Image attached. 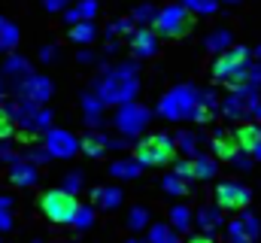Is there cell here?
Returning <instances> with one entry per match:
<instances>
[{"label": "cell", "instance_id": "6da1fadb", "mask_svg": "<svg viewBox=\"0 0 261 243\" xmlns=\"http://www.w3.org/2000/svg\"><path fill=\"white\" fill-rule=\"evenodd\" d=\"M137 91H140V79H137V64H116L113 70H107L103 73V79L94 85V94L100 98V104L103 107H110V104H128L137 98Z\"/></svg>", "mask_w": 261, "mask_h": 243}, {"label": "cell", "instance_id": "7a4b0ae2", "mask_svg": "<svg viewBox=\"0 0 261 243\" xmlns=\"http://www.w3.org/2000/svg\"><path fill=\"white\" fill-rule=\"evenodd\" d=\"M252 61V52L246 46H228L225 52H219V58L213 64V79L222 85H246V67Z\"/></svg>", "mask_w": 261, "mask_h": 243}, {"label": "cell", "instance_id": "3957f363", "mask_svg": "<svg viewBox=\"0 0 261 243\" xmlns=\"http://www.w3.org/2000/svg\"><path fill=\"white\" fill-rule=\"evenodd\" d=\"M173 155H176V146L170 134H149L134 149V161L140 167H164L173 161Z\"/></svg>", "mask_w": 261, "mask_h": 243}, {"label": "cell", "instance_id": "277c9868", "mask_svg": "<svg viewBox=\"0 0 261 243\" xmlns=\"http://www.w3.org/2000/svg\"><path fill=\"white\" fill-rule=\"evenodd\" d=\"M197 104H200V91H197L195 85H176V88H170V91L161 98L158 113H161L164 119H170V121L195 119Z\"/></svg>", "mask_w": 261, "mask_h": 243}, {"label": "cell", "instance_id": "5b68a950", "mask_svg": "<svg viewBox=\"0 0 261 243\" xmlns=\"http://www.w3.org/2000/svg\"><path fill=\"white\" fill-rule=\"evenodd\" d=\"M155 37H167V40H176V37H186L192 31V15L182 3H167L155 12Z\"/></svg>", "mask_w": 261, "mask_h": 243}, {"label": "cell", "instance_id": "8992f818", "mask_svg": "<svg viewBox=\"0 0 261 243\" xmlns=\"http://www.w3.org/2000/svg\"><path fill=\"white\" fill-rule=\"evenodd\" d=\"M76 207H79L76 195H70L64 188H52V191H46L43 201H40L43 216H46L49 222H58V225H70V222H73Z\"/></svg>", "mask_w": 261, "mask_h": 243}, {"label": "cell", "instance_id": "52a82bcc", "mask_svg": "<svg viewBox=\"0 0 261 243\" xmlns=\"http://www.w3.org/2000/svg\"><path fill=\"white\" fill-rule=\"evenodd\" d=\"M255 104H258V88H255V85H234V91H231L219 107H222V113L231 116V119H246V116H252Z\"/></svg>", "mask_w": 261, "mask_h": 243}, {"label": "cell", "instance_id": "ba28073f", "mask_svg": "<svg viewBox=\"0 0 261 243\" xmlns=\"http://www.w3.org/2000/svg\"><path fill=\"white\" fill-rule=\"evenodd\" d=\"M149 116H152V113H149L143 104L128 101V104H122V110H119V116H116V128H119L122 137H137V134L149 125Z\"/></svg>", "mask_w": 261, "mask_h": 243}, {"label": "cell", "instance_id": "9c48e42d", "mask_svg": "<svg viewBox=\"0 0 261 243\" xmlns=\"http://www.w3.org/2000/svg\"><path fill=\"white\" fill-rule=\"evenodd\" d=\"M252 201V191L243 182H219L216 188V207L222 210H246Z\"/></svg>", "mask_w": 261, "mask_h": 243}, {"label": "cell", "instance_id": "30bf717a", "mask_svg": "<svg viewBox=\"0 0 261 243\" xmlns=\"http://www.w3.org/2000/svg\"><path fill=\"white\" fill-rule=\"evenodd\" d=\"M15 88V94L21 98V101H31V104H37V107H43L46 101H49V94H52V82L46 79V76H37V73H31V76H24L18 85H12Z\"/></svg>", "mask_w": 261, "mask_h": 243}, {"label": "cell", "instance_id": "8fae6325", "mask_svg": "<svg viewBox=\"0 0 261 243\" xmlns=\"http://www.w3.org/2000/svg\"><path fill=\"white\" fill-rule=\"evenodd\" d=\"M43 149L49 152V158H70V155L79 152V140L70 131H64V128H49Z\"/></svg>", "mask_w": 261, "mask_h": 243}, {"label": "cell", "instance_id": "7c38bea8", "mask_svg": "<svg viewBox=\"0 0 261 243\" xmlns=\"http://www.w3.org/2000/svg\"><path fill=\"white\" fill-rule=\"evenodd\" d=\"M258 234H261V222L252 213H243L234 222H228V240L231 243H255Z\"/></svg>", "mask_w": 261, "mask_h": 243}, {"label": "cell", "instance_id": "4fadbf2b", "mask_svg": "<svg viewBox=\"0 0 261 243\" xmlns=\"http://www.w3.org/2000/svg\"><path fill=\"white\" fill-rule=\"evenodd\" d=\"M128 37H130V52L137 58H152L158 52V37H155L152 28H137V31H130Z\"/></svg>", "mask_w": 261, "mask_h": 243}, {"label": "cell", "instance_id": "5bb4252c", "mask_svg": "<svg viewBox=\"0 0 261 243\" xmlns=\"http://www.w3.org/2000/svg\"><path fill=\"white\" fill-rule=\"evenodd\" d=\"M37 180H40V174H37V164L34 161H12V167H9V182L12 185L28 188V185H34Z\"/></svg>", "mask_w": 261, "mask_h": 243}, {"label": "cell", "instance_id": "9a60e30c", "mask_svg": "<svg viewBox=\"0 0 261 243\" xmlns=\"http://www.w3.org/2000/svg\"><path fill=\"white\" fill-rule=\"evenodd\" d=\"M231 137H234V143L240 146V152H246V155H249V152L255 149L258 137H261V125H240Z\"/></svg>", "mask_w": 261, "mask_h": 243}, {"label": "cell", "instance_id": "2e32d148", "mask_svg": "<svg viewBox=\"0 0 261 243\" xmlns=\"http://www.w3.org/2000/svg\"><path fill=\"white\" fill-rule=\"evenodd\" d=\"M91 198H94V207H100V210H116L122 204V191L116 185H97L91 191Z\"/></svg>", "mask_w": 261, "mask_h": 243}, {"label": "cell", "instance_id": "e0dca14e", "mask_svg": "<svg viewBox=\"0 0 261 243\" xmlns=\"http://www.w3.org/2000/svg\"><path fill=\"white\" fill-rule=\"evenodd\" d=\"M197 225L203 234H213L222 225V207H200L197 210Z\"/></svg>", "mask_w": 261, "mask_h": 243}, {"label": "cell", "instance_id": "ac0fdd59", "mask_svg": "<svg viewBox=\"0 0 261 243\" xmlns=\"http://www.w3.org/2000/svg\"><path fill=\"white\" fill-rule=\"evenodd\" d=\"M3 73L12 79V85H18V82H21L24 76H31L34 70H31V64H28L24 58H18V55H9V58H6V64H3Z\"/></svg>", "mask_w": 261, "mask_h": 243}, {"label": "cell", "instance_id": "d6986e66", "mask_svg": "<svg viewBox=\"0 0 261 243\" xmlns=\"http://www.w3.org/2000/svg\"><path fill=\"white\" fill-rule=\"evenodd\" d=\"M97 15V0H79L76 6H70L67 9V21L73 25V21H91Z\"/></svg>", "mask_w": 261, "mask_h": 243}, {"label": "cell", "instance_id": "ffe728a7", "mask_svg": "<svg viewBox=\"0 0 261 243\" xmlns=\"http://www.w3.org/2000/svg\"><path fill=\"white\" fill-rule=\"evenodd\" d=\"M110 174H113L116 180H137V177H140V164H137L134 158H119V161L110 164Z\"/></svg>", "mask_w": 261, "mask_h": 243}, {"label": "cell", "instance_id": "44dd1931", "mask_svg": "<svg viewBox=\"0 0 261 243\" xmlns=\"http://www.w3.org/2000/svg\"><path fill=\"white\" fill-rule=\"evenodd\" d=\"M79 149L85 152V155H91V158H97V155H103L107 152V137L103 134H85L82 137V143H79Z\"/></svg>", "mask_w": 261, "mask_h": 243}, {"label": "cell", "instance_id": "7402d4cb", "mask_svg": "<svg viewBox=\"0 0 261 243\" xmlns=\"http://www.w3.org/2000/svg\"><path fill=\"white\" fill-rule=\"evenodd\" d=\"M49 125H52V113L46 110V107H37L28 119H24V131H49Z\"/></svg>", "mask_w": 261, "mask_h": 243}, {"label": "cell", "instance_id": "603a6c76", "mask_svg": "<svg viewBox=\"0 0 261 243\" xmlns=\"http://www.w3.org/2000/svg\"><path fill=\"white\" fill-rule=\"evenodd\" d=\"M213 149H216V155H219V158H228V161L240 155V146L234 143V137H225V134H216Z\"/></svg>", "mask_w": 261, "mask_h": 243}, {"label": "cell", "instance_id": "cb8c5ba5", "mask_svg": "<svg viewBox=\"0 0 261 243\" xmlns=\"http://www.w3.org/2000/svg\"><path fill=\"white\" fill-rule=\"evenodd\" d=\"M94 37H97V28L91 21H73V28H70V40L73 43H91Z\"/></svg>", "mask_w": 261, "mask_h": 243}, {"label": "cell", "instance_id": "d4e9b609", "mask_svg": "<svg viewBox=\"0 0 261 243\" xmlns=\"http://www.w3.org/2000/svg\"><path fill=\"white\" fill-rule=\"evenodd\" d=\"M192 225V210L186 207V204H176L173 210H170V228L173 231H186Z\"/></svg>", "mask_w": 261, "mask_h": 243}, {"label": "cell", "instance_id": "484cf974", "mask_svg": "<svg viewBox=\"0 0 261 243\" xmlns=\"http://www.w3.org/2000/svg\"><path fill=\"white\" fill-rule=\"evenodd\" d=\"M192 167H195V180H213L216 177V161L206 158V155H195Z\"/></svg>", "mask_w": 261, "mask_h": 243}, {"label": "cell", "instance_id": "4316f807", "mask_svg": "<svg viewBox=\"0 0 261 243\" xmlns=\"http://www.w3.org/2000/svg\"><path fill=\"white\" fill-rule=\"evenodd\" d=\"M149 243H179V237L173 234V228H170V225L155 222V225L149 228Z\"/></svg>", "mask_w": 261, "mask_h": 243}, {"label": "cell", "instance_id": "83f0119b", "mask_svg": "<svg viewBox=\"0 0 261 243\" xmlns=\"http://www.w3.org/2000/svg\"><path fill=\"white\" fill-rule=\"evenodd\" d=\"M228 46H231V31L228 28H219V31H213L206 37V49L210 52H225Z\"/></svg>", "mask_w": 261, "mask_h": 243}, {"label": "cell", "instance_id": "f1b7e54d", "mask_svg": "<svg viewBox=\"0 0 261 243\" xmlns=\"http://www.w3.org/2000/svg\"><path fill=\"white\" fill-rule=\"evenodd\" d=\"M15 46H18V28L12 21H6L0 28V52H12Z\"/></svg>", "mask_w": 261, "mask_h": 243}, {"label": "cell", "instance_id": "f546056e", "mask_svg": "<svg viewBox=\"0 0 261 243\" xmlns=\"http://www.w3.org/2000/svg\"><path fill=\"white\" fill-rule=\"evenodd\" d=\"M100 110H103V104H100L97 94H85V98H82V113H85V119L91 121V125H97Z\"/></svg>", "mask_w": 261, "mask_h": 243}, {"label": "cell", "instance_id": "4dcf8cb0", "mask_svg": "<svg viewBox=\"0 0 261 243\" xmlns=\"http://www.w3.org/2000/svg\"><path fill=\"white\" fill-rule=\"evenodd\" d=\"M173 146H176L179 152H186V155H192V158H195V155H197V134H192V131H182V134L173 140Z\"/></svg>", "mask_w": 261, "mask_h": 243}, {"label": "cell", "instance_id": "1f68e13d", "mask_svg": "<svg viewBox=\"0 0 261 243\" xmlns=\"http://www.w3.org/2000/svg\"><path fill=\"white\" fill-rule=\"evenodd\" d=\"M155 6H137L134 9V15H130V21L137 25V28H152V21H155Z\"/></svg>", "mask_w": 261, "mask_h": 243}, {"label": "cell", "instance_id": "d6a6232c", "mask_svg": "<svg viewBox=\"0 0 261 243\" xmlns=\"http://www.w3.org/2000/svg\"><path fill=\"white\" fill-rule=\"evenodd\" d=\"M182 6L189 12H200V15H213L219 9V0H182Z\"/></svg>", "mask_w": 261, "mask_h": 243}, {"label": "cell", "instance_id": "836d02e7", "mask_svg": "<svg viewBox=\"0 0 261 243\" xmlns=\"http://www.w3.org/2000/svg\"><path fill=\"white\" fill-rule=\"evenodd\" d=\"M146 225H149V210H146V207H130L128 228L130 231H140V228H146Z\"/></svg>", "mask_w": 261, "mask_h": 243}, {"label": "cell", "instance_id": "e575fe53", "mask_svg": "<svg viewBox=\"0 0 261 243\" xmlns=\"http://www.w3.org/2000/svg\"><path fill=\"white\" fill-rule=\"evenodd\" d=\"M161 185H164V191L173 195V198H182V195H186V180H179L176 174H167V177L161 180Z\"/></svg>", "mask_w": 261, "mask_h": 243}, {"label": "cell", "instance_id": "d590c367", "mask_svg": "<svg viewBox=\"0 0 261 243\" xmlns=\"http://www.w3.org/2000/svg\"><path fill=\"white\" fill-rule=\"evenodd\" d=\"M12 228V198L0 195V231Z\"/></svg>", "mask_w": 261, "mask_h": 243}, {"label": "cell", "instance_id": "8d00e7d4", "mask_svg": "<svg viewBox=\"0 0 261 243\" xmlns=\"http://www.w3.org/2000/svg\"><path fill=\"white\" fill-rule=\"evenodd\" d=\"M91 222H94V210H91V207H76L70 225H76V228H91Z\"/></svg>", "mask_w": 261, "mask_h": 243}, {"label": "cell", "instance_id": "74e56055", "mask_svg": "<svg viewBox=\"0 0 261 243\" xmlns=\"http://www.w3.org/2000/svg\"><path fill=\"white\" fill-rule=\"evenodd\" d=\"M12 128H15V121H12V116H9V107H6V104H0V140H3V137H9V134H12Z\"/></svg>", "mask_w": 261, "mask_h": 243}, {"label": "cell", "instance_id": "f35d334b", "mask_svg": "<svg viewBox=\"0 0 261 243\" xmlns=\"http://www.w3.org/2000/svg\"><path fill=\"white\" fill-rule=\"evenodd\" d=\"M173 174H176L179 180H195V167H192V158H189V161H179Z\"/></svg>", "mask_w": 261, "mask_h": 243}, {"label": "cell", "instance_id": "ab89813d", "mask_svg": "<svg viewBox=\"0 0 261 243\" xmlns=\"http://www.w3.org/2000/svg\"><path fill=\"white\" fill-rule=\"evenodd\" d=\"M130 28H137L130 18H119V21L113 25V34H130Z\"/></svg>", "mask_w": 261, "mask_h": 243}, {"label": "cell", "instance_id": "60d3db41", "mask_svg": "<svg viewBox=\"0 0 261 243\" xmlns=\"http://www.w3.org/2000/svg\"><path fill=\"white\" fill-rule=\"evenodd\" d=\"M82 185V177L79 174H73V177H67V182H64V191H70V195H76V188Z\"/></svg>", "mask_w": 261, "mask_h": 243}, {"label": "cell", "instance_id": "b9f144b4", "mask_svg": "<svg viewBox=\"0 0 261 243\" xmlns=\"http://www.w3.org/2000/svg\"><path fill=\"white\" fill-rule=\"evenodd\" d=\"M43 3H46V9H49V12H64L70 0H43Z\"/></svg>", "mask_w": 261, "mask_h": 243}, {"label": "cell", "instance_id": "7bdbcfd3", "mask_svg": "<svg viewBox=\"0 0 261 243\" xmlns=\"http://www.w3.org/2000/svg\"><path fill=\"white\" fill-rule=\"evenodd\" d=\"M28 161H34V164H37V161H49V152H46V149H31V152H28Z\"/></svg>", "mask_w": 261, "mask_h": 243}, {"label": "cell", "instance_id": "ee69618b", "mask_svg": "<svg viewBox=\"0 0 261 243\" xmlns=\"http://www.w3.org/2000/svg\"><path fill=\"white\" fill-rule=\"evenodd\" d=\"M0 161H18V158H15V152L9 146H0Z\"/></svg>", "mask_w": 261, "mask_h": 243}, {"label": "cell", "instance_id": "f6af8a7d", "mask_svg": "<svg viewBox=\"0 0 261 243\" xmlns=\"http://www.w3.org/2000/svg\"><path fill=\"white\" fill-rule=\"evenodd\" d=\"M189 243H216V240H213V234H203V231H200V234H195Z\"/></svg>", "mask_w": 261, "mask_h": 243}, {"label": "cell", "instance_id": "bcb514c9", "mask_svg": "<svg viewBox=\"0 0 261 243\" xmlns=\"http://www.w3.org/2000/svg\"><path fill=\"white\" fill-rule=\"evenodd\" d=\"M40 58H43V61H52V58H55V46H46V49H43V55H40Z\"/></svg>", "mask_w": 261, "mask_h": 243}, {"label": "cell", "instance_id": "7dc6e473", "mask_svg": "<svg viewBox=\"0 0 261 243\" xmlns=\"http://www.w3.org/2000/svg\"><path fill=\"white\" fill-rule=\"evenodd\" d=\"M79 61H85V64H94V55H91V52H79Z\"/></svg>", "mask_w": 261, "mask_h": 243}, {"label": "cell", "instance_id": "c3c4849f", "mask_svg": "<svg viewBox=\"0 0 261 243\" xmlns=\"http://www.w3.org/2000/svg\"><path fill=\"white\" fill-rule=\"evenodd\" d=\"M249 155H252V158H255V161H261V137H258V143H255V149H252V152H249Z\"/></svg>", "mask_w": 261, "mask_h": 243}, {"label": "cell", "instance_id": "681fc988", "mask_svg": "<svg viewBox=\"0 0 261 243\" xmlns=\"http://www.w3.org/2000/svg\"><path fill=\"white\" fill-rule=\"evenodd\" d=\"M252 116H255V119L261 121V101H258V104H255V110H252Z\"/></svg>", "mask_w": 261, "mask_h": 243}, {"label": "cell", "instance_id": "f907efd6", "mask_svg": "<svg viewBox=\"0 0 261 243\" xmlns=\"http://www.w3.org/2000/svg\"><path fill=\"white\" fill-rule=\"evenodd\" d=\"M252 58H255V61H258V64H261V46H258V49H255V55H252Z\"/></svg>", "mask_w": 261, "mask_h": 243}, {"label": "cell", "instance_id": "816d5d0a", "mask_svg": "<svg viewBox=\"0 0 261 243\" xmlns=\"http://www.w3.org/2000/svg\"><path fill=\"white\" fill-rule=\"evenodd\" d=\"M3 25H6V18H3V15H0V28H3Z\"/></svg>", "mask_w": 261, "mask_h": 243}, {"label": "cell", "instance_id": "f5cc1de1", "mask_svg": "<svg viewBox=\"0 0 261 243\" xmlns=\"http://www.w3.org/2000/svg\"><path fill=\"white\" fill-rule=\"evenodd\" d=\"M0 101H3V82H0Z\"/></svg>", "mask_w": 261, "mask_h": 243}, {"label": "cell", "instance_id": "db71d44e", "mask_svg": "<svg viewBox=\"0 0 261 243\" xmlns=\"http://www.w3.org/2000/svg\"><path fill=\"white\" fill-rule=\"evenodd\" d=\"M219 3H222V0H219ZM225 3H237V0H225Z\"/></svg>", "mask_w": 261, "mask_h": 243}, {"label": "cell", "instance_id": "11a10c76", "mask_svg": "<svg viewBox=\"0 0 261 243\" xmlns=\"http://www.w3.org/2000/svg\"><path fill=\"white\" fill-rule=\"evenodd\" d=\"M128 243H143V240H128Z\"/></svg>", "mask_w": 261, "mask_h": 243}]
</instances>
